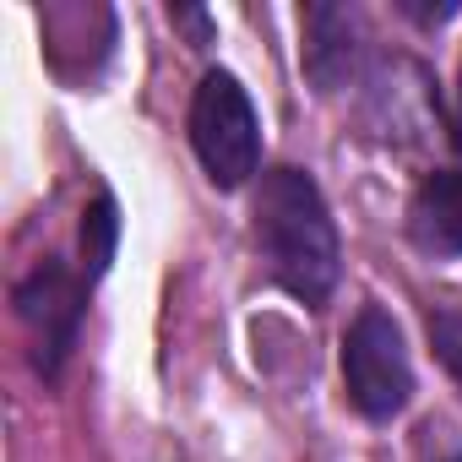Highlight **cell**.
<instances>
[{
	"mask_svg": "<svg viewBox=\"0 0 462 462\" xmlns=\"http://www.w3.org/2000/svg\"><path fill=\"white\" fill-rule=\"evenodd\" d=\"M256 245L278 289H289L305 305H321L337 289L343 251L332 212L305 169H273L256 190Z\"/></svg>",
	"mask_w": 462,
	"mask_h": 462,
	"instance_id": "6da1fadb",
	"label": "cell"
},
{
	"mask_svg": "<svg viewBox=\"0 0 462 462\" xmlns=\"http://www.w3.org/2000/svg\"><path fill=\"white\" fill-rule=\"evenodd\" d=\"M190 142L212 185L235 190L256 174L262 163V125L245 98V88L228 71H207L196 98H190Z\"/></svg>",
	"mask_w": 462,
	"mask_h": 462,
	"instance_id": "7a4b0ae2",
	"label": "cell"
},
{
	"mask_svg": "<svg viewBox=\"0 0 462 462\" xmlns=\"http://www.w3.org/2000/svg\"><path fill=\"white\" fill-rule=\"evenodd\" d=\"M343 386H348V402L365 419H392L413 397V365H408L402 332L375 305L359 310L348 337H343Z\"/></svg>",
	"mask_w": 462,
	"mask_h": 462,
	"instance_id": "3957f363",
	"label": "cell"
},
{
	"mask_svg": "<svg viewBox=\"0 0 462 462\" xmlns=\"http://www.w3.org/2000/svg\"><path fill=\"white\" fill-rule=\"evenodd\" d=\"M17 310L33 332V359L44 375H55L77 343V327H82V283L60 267V262H44L23 289H17Z\"/></svg>",
	"mask_w": 462,
	"mask_h": 462,
	"instance_id": "277c9868",
	"label": "cell"
},
{
	"mask_svg": "<svg viewBox=\"0 0 462 462\" xmlns=\"http://www.w3.org/2000/svg\"><path fill=\"white\" fill-rule=\"evenodd\" d=\"M408 235L430 256H462V169H435L413 190Z\"/></svg>",
	"mask_w": 462,
	"mask_h": 462,
	"instance_id": "5b68a950",
	"label": "cell"
},
{
	"mask_svg": "<svg viewBox=\"0 0 462 462\" xmlns=\"http://www.w3.org/2000/svg\"><path fill=\"white\" fill-rule=\"evenodd\" d=\"M305 66L321 88H332L354 66V17L337 6H310L305 12Z\"/></svg>",
	"mask_w": 462,
	"mask_h": 462,
	"instance_id": "8992f818",
	"label": "cell"
},
{
	"mask_svg": "<svg viewBox=\"0 0 462 462\" xmlns=\"http://www.w3.org/2000/svg\"><path fill=\"white\" fill-rule=\"evenodd\" d=\"M115 240H120L115 201L98 196V201L88 207V217H82V262H88V283L109 273V262H115Z\"/></svg>",
	"mask_w": 462,
	"mask_h": 462,
	"instance_id": "52a82bcc",
	"label": "cell"
},
{
	"mask_svg": "<svg viewBox=\"0 0 462 462\" xmlns=\"http://www.w3.org/2000/svg\"><path fill=\"white\" fill-rule=\"evenodd\" d=\"M430 337H435V354L446 359V370L462 381V310H440V316H430Z\"/></svg>",
	"mask_w": 462,
	"mask_h": 462,
	"instance_id": "ba28073f",
	"label": "cell"
},
{
	"mask_svg": "<svg viewBox=\"0 0 462 462\" xmlns=\"http://www.w3.org/2000/svg\"><path fill=\"white\" fill-rule=\"evenodd\" d=\"M457 142H462V82H457Z\"/></svg>",
	"mask_w": 462,
	"mask_h": 462,
	"instance_id": "9c48e42d",
	"label": "cell"
}]
</instances>
